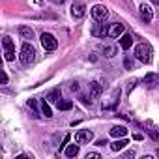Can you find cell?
<instances>
[{"label":"cell","mask_w":159,"mask_h":159,"mask_svg":"<svg viewBox=\"0 0 159 159\" xmlns=\"http://www.w3.org/2000/svg\"><path fill=\"white\" fill-rule=\"evenodd\" d=\"M125 133H127V129H125L124 125H114V127L111 129V135H112V137H116V139L125 137Z\"/></svg>","instance_id":"obj_15"},{"label":"cell","mask_w":159,"mask_h":159,"mask_svg":"<svg viewBox=\"0 0 159 159\" xmlns=\"http://www.w3.org/2000/svg\"><path fill=\"white\" fill-rule=\"evenodd\" d=\"M133 137H135V140H142V139H144L142 133H137V135H133Z\"/></svg>","instance_id":"obj_26"},{"label":"cell","mask_w":159,"mask_h":159,"mask_svg":"<svg viewBox=\"0 0 159 159\" xmlns=\"http://www.w3.org/2000/svg\"><path fill=\"white\" fill-rule=\"evenodd\" d=\"M139 11H140V17H142V21H144V23H150V21H152L153 13H152V8H150L148 4H140Z\"/></svg>","instance_id":"obj_9"},{"label":"cell","mask_w":159,"mask_h":159,"mask_svg":"<svg viewBox=\"0 0 159 159\" xmlns=\"http://www.w3.org/2000/svg\"><path fill=\"white\" fill-rule=\"evenodd\" d=\"M81 99H83V103H84V105H90V103H92V101H90V99H88V98H86V96H83V98H81Z\"/></svg>","instance_id":"obj_25"},{"label":"cell","mask_w":159,"mask_h":159,"mask_svg":"<svg viewBox=\"0 0 159 159\" xmlns=\"http://www.w3.org/2000/svg\"><path fill=\"white\" fill-rule=\"evenodd\" d=\"M101 157V153H98V152H88L86 153V159H99Z\"/></svg>","instance_id":"obj_21"},{"label":"cell","mask_w":159,"mask_h":159,"mask_svg":"<svg viewBox=\"0 0 159 159\" xmlns=\"http://www.w3.org/2000/svg\"><path fill=\"white\" fill-rule=\"evenodd\" d=\"M101 92H103V86H101L98 81H94V83L90 84V94H92V98H99Z\"/></svg>","instance_id":"obj_13"},{"label":"cell","mask_w":159,"mask_h":159,"mask_svg":"<svg viewBox=\"0 0 159 159\" xmlns=\"http://www.w3.org/2000/svg\"><path fill=\"white\" fill-rule=\"evenodd\" d=\"M144 81H146V83H155V81H157V77L152 73V75H146V79H144Z\"/></svg>","instance_id":"obj_22"},{"label":"cell","mask_w":159,"mask_h":159,"mask_svg":"<svg viewBox=\"0 0 159 159\" xmlns=\"http://www.w3.org/2000/svg\"><path fill=\"white\" fill-rule=\"evenodd\" d=\"M51 2H54V4H64V0H51Z\"/></svg>","instance_id":"obj_28"},{"label":"cell","mask_w":159,"mask_h":159,"mask_svg":"<svg viewBox=\"0 0 159 159\" xmlns=\"http://www.w3.org/2000/svg\"><path fill=\"white\" fill-rule=\"evenodd\" d=\"M71 90H73V92H79V84H77V83H73V84H71Z\"/></svg>","instance_id":"obj_27"},{"label":"cell","mask_w":159,"mask_h":159,"mask_svg":"<svg viewBox=\"0 0 159 159\" xmlns=\"http://www.w3.org/2000/svg\"><path fill=\"white\" fill-rule=\"evenodd\" d=\"M124 64H125V67H127V69H131V67H133V64H131V60H129V58H125V62H124Z\"/></svg>","instance_id":"obj_23"},{"label":"cell","mask_w":159,"mask_h":159,"mask_svg":"<svg viewBox=\"0 0 159 159\" xmlns=\"http://www.w3.org/2000/svg\"><path fill=\"white\" fill-rule=\"evenodd\" d=\"M92 36H96V38H105V36H109V26H105V25H94Z\"/></svg>","instance_id":"obj_10"},{"label":"cell","mask_w":159,"mask_h":159,"mask_svg":"<svg viewBox=\"0 0 159 159\" xmlns=\"http://www.w3.org/2000/svg\"><path fill=\"white\" fill-rule=\"evenodd\" d=\"M84 13H86L84 2H75V4L71 6V15H73V19H83Z\"/></svg>","instance_id":"obj_7"},{"label":"cell","mask_w":159,"mask_h":159,"mask_svg":"<svg viewBox=\"0 0 159 159\" xmlns=\"http://www.w3.org/2000/svg\"><path fill=\"white\" fill-rule=\"evenodd\" d=\"M135 58L140 60L142 64H150V62H152V49H150V45L139 43V45L135 47Z\"/></svg>","instance_id":"obj_2"},{"label":"cell","mask_w":159,"mask_h":159,"mask_svg":"<svg viewBox=\"0 0 159 159\" xmlns=\"http://www.w3.org/2000/svg\"><path fill=\"white\" fill-rule=\"evenodd\" d=\"M41 112L45 114V118H51V116H52V112H51V107H49V103H47L45 99L41 101Z\"/></svg>","instance_id":"obj_18"},{"label":"cell","mask_w":159,"mask_h":159,"mask_svg":"<svg viewBox=\"0 0 159 159\" xmlns=\"http://www.w3.org/2000/svg\"><path fill=\"white\" fill-rule=\"evenodd\" d=\"M116 51H118V49H116L114 45H103V47H101V52H103L107 58H112V56L116 54Z\"/></svg>","instance_id":"obj_16"},{"label":"cell","mask_w":159,"mask_h":159,"mask_svg":"<svg viewBox=\"0 0 159 159\" xmlns=\"http://www.w3.org/2000/svg\"><path fill=\"white\" fill-rule=\"evenodd\" d=\"M90 11H92V17H94L98 23H101V21H105V19L109 17V10H107L103 4H96Z\"/></svg>","instance_id":"obj_5"},{"label":"cell","mask_w":159,"mask_h":159,"mask_svg":"<svg viewBox=\"0 0 159 159\" xmlns=\"http://www.w3.org/2000/svg\"><path fill=\"white\" fill-rule=\"evenodd\" d=\"M125 146H127V140H125L124 137H120L116 142H112V144H111V150H112V152H120V150H124Z\"/></svg>","instance_id":"obj_14"},{"label":"cell","mask_w":159,"mask_h":159,"mask_svg":"<svg viewBox=\"0 0 159 159\" xmlns=\"http://www.w3.org/2000/svg\"><path fill=\"white\" fill-rule=\"evenodd\" d=\"M41 45H43V49L45 51H54L56 47H58V41H56V38L52 36V34H49V32H43L41 34Z\"/></svg>","instance_id":"obj_4"},{"label":"cell","mask_w":159,"mask_h":159,"mask_svg":"<svg viewBox=\"0 0 159 159\" xmlns=\"http://www.w3.org/2000/svg\"><path fill=\"white\" fill-rule=\"evenodd\" d=\"M19 34H21V38L26 39V41L34 38V30H32L30 26H26V25H21V26H19Z\"/></svg>","instance_id":"obj_11"},{"label":"cell","mask_w":159,"mask_h":159,"mask_svg":"<svg viewBox=\"0 0 159 159\" xmlns=\"http://www.w3.org/2000/svg\"><path fill=\"white\" fill-rule=\"evenodd\" d=\"M96 144H98V146H105V144H109V142H107V140H105V139H99V140H98V142H96Z\"/></svg>","instance_id":"obj_24"},{"label":"cell","mask_w":159,"mask_h":159,"mask_svg":"<svg viewBox=\"0 0 159 159\" xmlns=\"http://www.w3.org/2000/svg\"><path fill=\"white\" fill-rule=\"evenodd\" d=\"M124 25L122 23H112V25H109V36L111 38H120L122 34H124Z\"/></svg>","instance_id":"obj_8"},{"label":"cell","mask_w":159,"mask_h":159,"mask_svg":"<svg viewBox=\"0 0 159 159\" xmlns=\"http://www.w3.org/2000/svg\"><path fill=\"white\" fill-rule=\"evenodd\" d=\"M58 99H60L58 92H51V94H49V101H52V103H58Z\"/></svg>","instance_id":"obj_20"},{"label":"cell","mask_w":159,"mask_h":159,"mask_svg":"<svg viewBox=\"0 0 159 159\" xmlns=\"http://www.w3.org/2000/svg\"><path fill=\"white\" fill-rule=\"evenodd\" d=\"M2 47H4V58L8 60V62H11L13 58H15V43L11 41V38H4L2 39Z\"/></svg>","instance_id":"obj_3"},{"label":"cell","mask_w":159,"mask_h":159,"mask_svg":"<svg viewBox=\"0 0 159 159\" xmlns=\"http://www.w3.org/2000/svg\"><path fill=\"white\" fill-rule=\"evenodd\" d=\"M92 139H94V133L90 129H79L75 133V142L77 144H88Z\"/></svg>","instance_id":"obj_6"},{"label":"cell","mask_w":159,"mask_h":159,"mask_svg":"<svg viewBox=\"0 0 159 159\" xmlns=\"http://www.w3.org/2000/svg\"><path fill=\"white\" fill-rule=\"evenodd\" d=\"M131 45H133V38H131L129 34H122V36H120V47H122L124 51H127Z\"/></svg>","instance_id":"obj_12"},{"label":"cell","mask_w":159,"mask_h":159,"mask_svg":"<svg viewBox=\"0 0 159 159\" xmlns=\"http://www.w3.org/2000/svg\"><path fill=\"white\" fill-rule=\"evenodd\" d=\"M153 2H155V4H159V0H153Z\"/></svg>","instance_id":"obj_29"},{"label":"cell","mask_w":159,"mask_h":159,"mask_svg":"<svg viewBox=\"0 0 159 159\" xmlns=\"http://www.w3.org/2000/svg\"><path fill=\"white\" fill-rule=\"evenodd\" d=\"M56 107H58L60 111H69V109L73 107V103H71V101H60V99H58V103H56Z\"/></svg>","instance_id":"obj_19"},{"label":"cell","mask_w":159,"mask_h":159,"mask_svg":"<svg viewBox=\"0 0 159 159\" xmlns=\"http://www.w3.org/2000/svg\"><path fill=\"white\" fill-rule=\"evenodd\" d=\"M19 58H21V62H23L25 66H30V64L36 60V49H34V45L28 43V41H25L23 47H21V54H19Z\"/></svg>","instance_id":"obj_1"},{"label":"cell","mask_w":159,"mask_h":159,"mask_svg":"<svg viewBox=\"0 0 159 159\" xmlns=\"http://www.w3.org/2000/svg\"><path fill=\"white\" fill-rule=\"evenodd\" d=\"M64 153H66L67 157H77V155H79V146H77V144H69V146L64 150Z\"/></svg>","instance_id":"obj_17"}]
</instances>
